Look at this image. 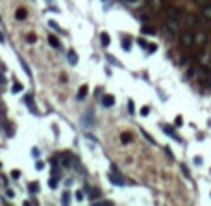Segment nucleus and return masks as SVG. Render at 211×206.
<instances>
[{"mask_svg":"<svg viewBox=\"0 0 211 206\" xmlns=\"http://www.w3.org/2000/svg\"><path fill=\"white\" fill-rule=\"evenodd\" d=\"M24 100H26V104H28V108H30V111H32V113H35V115H37V113H39V111H37V108H35V102H33V97H32V95H26V99H24Z\"/></svg>","mask_w":211,"mask_h":206,"instance_id":"obj_1","label":"nucleus"},{"mask_svg":"<svg viewBox=\"0 0 211 206\" xmlns=\"http://www.w3.org/2000/svg\"><path fill=\"white\" fill-rule=\"evenodd\" d=\"M115 104V97H111V95H104L102 97V106L104 108H111Z\"/></svg>","mask_w":211,"mask_h":206,"instance_id":"obj_2","label":"nucleus"},{"mask_svg":"<svg viewBox=\"0 0 211 206\" xmlns=\"http://www.w3.org/2000/svg\"><path fill=\"white\" fill-rule=\"evenodd\" d=\"M109 180L113 182V184H117V186H124V180L119 175H115V173H109Z\"/></svg>","mask_w":211,"mask_h":206,"instance_id":"obj_3","label":"nucleus"},{"mask_svg":"<svg viewBox=\"0 0 211 206\" xmlns=\"http://www.w3.org/2000/svg\"><path fill=\"white\" fill-rule=\"evenodd\" d=\"M206 41H207V37H206L204 32H198V34L195 35V43H196V45H206Z\"/></svg>","mask_w":211,"mask_h":206,"instance_id":"obj_4","label":"nucleus"},{"mask_svg":"<svg viewBox=\"0 0 211 206\" xmlns=\"http://www.w3.org/2000/svg\"><path fill=\"white\" fill-rule=\"evenodd\" d=\"M181 41H183V45L191 47V45H193V41H195V37H193L191 34H183V35H181Z\"/></svg>","mask_w":211,"mask_h":206,"instance_id":"obj_5","label":"nucleus"},{"mask_svg":"<svg viewBox=\"0 0 211 206\" xmlns=\"http://www.w3.org/2000/svg\"><path fill=\"white\" fill-rule=\"evenodd\" d=\"M169 17H171V19H176V20H180L181 13H180L176 8H169Z\"/></svg>","mask_w":211,"mask_h":206,"instance_id":"obj_6","label":"nucleus"},{"mask_svg":"<svg viewBox=\"0 0 211 206\" xmlns=\"http://www.w3.org/2000/svg\"><path fill=\"white\" fill-rule=\"evenodd\" d=\"M198 74H202V76H206V78H209L211 76V71L206 67V65H202V67H198Z\"/></svg>","mask_w":211,"mask_h":206,"instance_id":"obj_7","label":"nucleus"},{"mask_svg":"<svg viewBox=\"0 0 211 206\" xmlns=\"http://www.w3.org/2000/svg\"><path fill=\"white\" fill-rule=\"evenodd\" d=\"M163 130H165V132H167L169 136H172V137H174V139H176V141H181V139H180V137H178V134L174 132V128H171V126H163Z\"/></svg>","mask_w":211,"mask_h":206,"instance_id":"obj_8","label":"nucleus"},{"mask_svg":"<svg viewBox=\"0 0 211 206\" xmlns=\"http://www.w3.org/2000/svg\"><path fill=\"white\" fill-rule=\"evenodd\" d=\"M15 17H17V20H24V19H26V9L19 8V9H17V13H15Z\"/></svg>","mask_w":211,"mask_h":206,"instance_id":"obj_9","label":"nucleus"},{"mask_svg":"<svg viewBox=\"0 0 211 206\" xmlns=\"http://www.w3.org/2000/svg\"><path fill=\"white\" fill-rule=\"evenodd\" d=\"M109 41H111V39H109V35H107L106 32H102V34H100V43L104 45V47H107V45H109Z\"/></svg>","mask_w":211,"mask_h":206,"instance_id":"obj_10","label":"nucleus"},{"mask_svg":"<svg viewBox=\"0 0 211 206\" xmlns=\"http://www.w3.org/2000/svg\"><path fill=\"white\" fill-rule=\"evenodd\" d=\"M69 61L72 63V65H76V63H78V54H76L74 50H70V52H69Z\"/></svg>","mask_w":211,"mask_h":206,"instance_id":"obj_11","label":"nucleus"},{"mask_svg":"<svg viewBox=\"0 0 211 206\" xmlns=\"http://www.w3.org/2000/svg\"><path fill=\"white\" fill-rule=\"evenodd\" d=\"M85 95H87V85H82V87H80V91H78V100H83V99H85Z\"/></svg>","mask_w":211,"mask_h":206,"instance_id":"obj_12","label":"nucleus"},{"mask_svg":"<svg viewBox=\"0 0 211 206\" xmlns=\"http://www.w3.org/2000/svg\"><path fill=\"white\" fill-rule=\"evenodd\" d=\"M22 89H24V87H22V84H20V82H15V84H13V87H11L13 93H20Z\"/></svg>","mask_w":211,"mask_h":206,"instance_id":"obj_13","label":"nucleus"},{"mask_svg":"<svg viewBox=\"0 0 211 206\" xmlns=\"http://www.w3.org/2000/svg\"><path fill=\"white\" fill-rule=\"evenodd\" d=\"M48 43L52 45V47H54V49H59V41H58V37H54V35H50V37H48Z\"/></svg>","mask_w":211,"mask_h":206,"instance_id":"obj_14","label":"nucleus"},{"mask_svg":"<svg viewBox=\"0 0 211 206\" xmlns=\"http://www.w3.org/2000/svg\"><path fill=\"white\" fill-rule=\"evenodd\" d=\"M28 190H30V193H37L39 191V184H37V182H30Z\"/></svg>","mask_w":211,"mask_h":206,"instance_id":"obj_15","label":"nucleus"},{"mask_svg":"<svg viewBox=\"0 0 211 206\" xmlns=\"http://www.w3.org/2000/svg\"><path fill=\"white\" fill-rule=\"evenodd\" d=\"M141 32H143L145 35H154V34H156L154 28H150V26H143V30H141Z\"/></svg>","mask_w":211,"mask_h":206,"instance_id":"obj_16","label":"nucleus"},{"mask_svg":"<svg viewBox=\"0 0 211 206\" xmlns=\"http://www.w3.org/2000/svg\"><path fill=\"white\" fill-rule=\"evenodd\" d=\"M121 141H122L124 145H128V143L132 141V136H130V134H122V136H121Z\"/></svg>","mask_w":211,"mask_h":206,"instance_id":"obj_17","label":"nucleus"},{"mask_svg":"<svg viewBox=\"0 0 211 206\" xmlns=\"http://www.w3.org/2000/svg\"><path fill=\"white\" fill-rule=\"evenodd\" d=\"M20 67H22V69H24V73H26V74H28V76H30V74H32V71H30V67H28V65H26V61H24V60H20Z\"/></svg>","mask_w":211,"mask_h":206,"instance_id":"obj_18","label":"nucleus"},{"mask_svg":"<svg viewBox=\"0 0 211 206\" xmlns=\"http://www.w3.org/2000/svg\"><path fill=\"white\" fill-rule=\"evenodd\" d=\"M204 15H206L207 19H211V4H206V6H204Z\"/></svg>","mask_w":211,"mask_h":206,"instance_id":"obj_19","label":"nucleus"},{"mask_svg":"<svg viewBox=\"0 0 211 206\" xmlns=\"http://www.w3.org/2000/svg\"><path fill=\"white\" fill-rule=\"evenodd\" d=\"M130 47H132V41L126 37V39H122V49L124 50H130Z\"/></svg>","mask_w":211,"mask_h":206,"instance_id":"obj_20","label":"nucleus"},{"mask_svg":"<svg viewBox=\"0 0 211 206\" xmlns=\"http://www.w3.org/2000/svg\"><path fill=\"white\" fill-rule=\"evenodd\" d=\"M195 24H196V19H195L193 15H189V17H187V26H191V28H193Z\"/></svg>","mask_w":211,"mask_h":206,"instance_id":"obj_21","label":"nucleus"},{"mask_svg":"<svg viewBox=\"0 0 211 206\" xmlns=\"http://www.w3.org/2000/svg\"><path fill=\"white\" fill-rule=\"evenodd\" d=\"M148 113H150V108H148V106H145V108H141V115H143V117H146V115H148Z\"/></svg>","mask_w":211,"mask_h":206,"instance_id":"obj_22","label":"nucleus"},{"mask_svg":"<svg viewBox=\"0 0 211 206\" xmlns=\"http://www.w3.org/2000/svg\"><path fill=\"white\" fill-rule=\"evenodd\" d=\"M48 186H50V188H52V190H54V188H56V186H58V180H56V178H54V176H52V178H50V180H48Z\"/></svg>","mask_w":211,"mask_h":206,"instance_id":"obj_23","label":"nucleus"},{"mask_svg":"<svg viewBox=\"0 0 211 206\" xmlns=\"http://www.w3.org/2000/svg\"><path fill=\"white\" fill-rule=\"evenodd\" d=\"M95 204H98V206H111V202H109V201H97Z\"/></svg>","mask_w":211,"mask_h":206,"instance_id":"obj_24","label":"nucleus"},{"mask_svg":"<svg viewBox=\"0 0 211 206\" xmlns=\"http://www.w3.org/2000/svg\"><path fill=\"white\" fill-rule=\"evenodd\" d=\"M69 197H70L69 193H63V199H61V202H63V204H69V201H70Z\"/></svg>","mask_w":211,"mask_h":206,"instance_id":"obj_25","label":"nucleus"},{"mask_svg":"<svg viewBox=\"0 0 211 206\" xmlns=\"http://www.w3.org/2000/svg\"><path fill=\"white\" fill-rule=\"evenodd\" d=\"M107 61H111L113 65H121V63H119V60H115L113 56H107Z\"/></svg>","mask_w":211,"mask_h":206,"instance_id":"obj_26","label":"nucleus"},{"mask_svg":"<svg viewBox=\"0 0 211 206\" xmlns=\"http://www.w3.org/2000/svg\"><path fill=\"white\" fill-rule=\"evenodd\" d=\"M128 111H130V113H133V111H135V108H133V102H132V100L128 102Z\"/></svg>","mask_w":211,"mask_h":206,"instance_id":"obj_27","label":"nucleus"},{"mask_svg":"<svg viewBox=\"0 0 211 206\" xmlns=\"http://www.w3.org/2000/svg\"><path fill=\"white\" fill-rule=\"evenodd\" d=\"M35 41H37V37H35L33 34H32V35H28V43H35Z\"/></svg>","mask_w":211,"mask_h":206,"instance_id":"obj_28","label":"nucleus"},{"mask_svg":"<svg viewBox=\"0 0 211 206\" xmlns=\"http://www.w3.org/2000/svg\"><path fill=\"white\" fill-rule=\"evenodd\" d=\"M43 167H44V164H43V162H37V165H35V169H37V171H43Z\"/></svg>","mask_w":211,"mask_h":206,"instance_id":"obj_29","label":"nucleus"},{"mask_svg":"<svg viewBox=\"0 0 211 206\" xmlns=\"http://www.w3.org/2000/svg\"><path fill=\"white\" fill-rule=\"evenodd\" d=\"M76 199H78V201H83V191H76Z\"/></svg>","mask_w":211,"mask_h":206,"instance_id":"obj_30","label":"nucleus"},{"mask_svg":"<svg viewBox=\"0 0 211 206\" xmlns=\"http://www.w3.org/2000/svg\"><path fill=\"white\" fill-rule=\"evenodd\" d=\"M137 43H139V45H141V47H146V49H148V45H146V41H145V39H139V41H137Z\"/></svg>","mask_w":211,"mask_h":206,"instance_id":"obj_31","label":"nucleus"},{"mask_svg":"<svg viewBox=\"0 0 211 206\" xmlns=\"http://www.w3.org/2000/svg\"><path fill=\"white\" fill-rule=\"evenodd\" d=\"M195 2H196V4H200V6H206V4L209 2V0H195Z\"/></svg>","mask_w":211,"mask_h":206,"instance_id":"obj_32","label":"nucleus"},{"mask_svg":"<svg viewBox=\"0 0 211 206\" xmlns=\"http://www.w3.org/2000/svg\"><path fill=\"white\" fill-rule=\"evenodd\" d=\"M32 154L37 158V156H39V149H37V147H33V149H32Z\"/></svg>","mask_w":211,"mask_h":206,"instance_id":"obj_33","label":"nucleus"},{"mask_svg":"<svg viewBox=\"0 0 211 206\" xmlns=\"http://www.w3.org/2000/svg\"><path fill=\"white\" fill-rule=\"evenodd\" d=\"M11 176H13V178H19V176H20V171H11Z\"/></svg>","mask_w":211,"mask_h":206,"instance_id":"obj_34","label":"nucleus"},{"mask_svg":"<svg viewBox=\"0 0 211 206\" xmlns=\"http://www.w3.org/2000/svg\"><path fill=\"white\" fill-rule=\"evenodd\" d=\"M50 28H54V30H59V26L56 24V22H54V20H50Z\"/></svg>","mask_w":211,"mask_h":206,"instance_id":"obj_35","label":"nucleus"},{"mask_svg":"<svg viewBox=\"0 0 211 206\" xmlns=\"http://www.w3.org/2000/svg\"><path fill=\"white\" fill-rule=\"evenodd\" d=\"M181 173H183L185 176H189V171H187V167H185V165H181Z\"/></svg>","mask_w":211,"mask_h":206,"instance_id":"obj_36","label":"nucleus"},{"mask_svg":"<svg viewBox=\"0 0 211 206\" xmlns=\"http://www.w3.org/2000/svg\"><path fill=\"white\" fill-rule=\"evenodd\" d=\"M181 125H183V123H181V117L178 115V117H176V126H181Z\"/></svg>","mask_w":211,"mask_h":206,"instance_id":"obj_37","label":"nucleus"},{"mask_svg":"<svg viewBox=\"0 0 211 206\" xmlns=\"http://www.w3.org/2000/svg\"><path fill=\"white\" fill-rule=\"evenodd\" d=\"M6 195H8V197H9V199H13V197H15V193H13V191H11V190H8V191H6Z\"/></svg>","mask_w":211,"mask_h":206,"instance_id":"obj_38","label":"nucleus"},{"mask_svg":"<svg viewBox=\"0 0 211 206\" xmlns=\"http://www.w3.org/2000/svg\"><path fill=\"white\" fill-rule=\"evenodd\" d=\"M195 164H196V165H200V164H202V158H198V156H196V158H195Z\"/></svg>","mask_w":211,"mask_h":206,"instance_id":"obj_39","label":"nucleus"},{"mask_svg":"<svg viewBox=\"0 0 211 206\" xmlns=\"http://www.w3.org/2000/svg\"><path fill=\"white\" fill-rule=\"evenodd\" d=\"M152 2H154V6H156V8H159V0H152Z\"/></svg>","mask_w":211,"mask_h":206,"instance_id":"obj_40","label":"nucleus"},{"mask_svg":"<svg viewBox=\"0 0 211 206\" xmlns=\"http://www.w3.org/2000/svg\"><path fill=\"white\" fill-rule=\"evenodd\" d=\"M130 2H135V0H130Z\"/></svg>","mask_w":211,"mask_h":206,"instance_id":"obj_41","label":"nucleus"},{"mask_svg":"<svg viewBox=\"0 0 211 206\" xmlns=\"http://www.w3.org/2000/svg\"><path fill=\"white\" fill-rule=\"evenodd\" d=\"M0 167H2V164H0Z\"/></svg>","mask_w":211,"mask_h":206,"instance_id":"obj_42","label":"nucleus"}]
</instances>
